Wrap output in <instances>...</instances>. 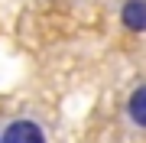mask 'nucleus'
<instances>
[{
    "label": "nucleus",
    "mask_w": 146,
    "mask_h": 143,
    "mask_svg": "<svg viewBox=\"0 0 146 143\" xmlns=\"http://www.w3.org/2000/svg\"><path fill=\"white\" fill-rule=\"evenodd\" d=\"M0 143H46V130L36 120H29V117H20V120L3 127Z\"/></svg>",
    "instance_id": "obj_1"
},
{
    "label": "nucleus",
    "mask_w": 146,
    "mask_h": 143,
    "mask_svg": "<svg viewBox=\"0 0 146 143\" xmlns=\"http://www.w3.org/2000/svg\"><path fill=\"white\" fill-rule=\"evenodd\" d=\"M120 23L130 33H146V0H127L120 7Z\"/></svg>",
    "instance_id": "obj_2"
},
{
    "label": "nucleus",
    "mask_w": 146,
    "mask_h": 143,
    "mask_svg": "<svg viewBox=\"0 0 146 143\" xmlns=\"http://www.w3.org/2000/svg\"><path fill=\"white\" fill-rule=\"evenodd\" d=\"M127 114H130V120L136 124V127L146 130V85H140L130 94V101H127Z\"/></svg>",
    "instance_id": "obj_3"
}]
</instances>
